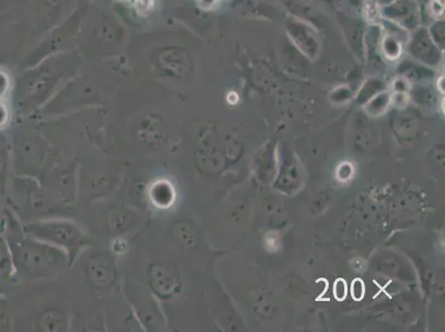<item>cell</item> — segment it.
<instances>
[{
    "instance_id": "cell-1",
    "label": "cell",
    "mask_w": 445,
    "mask_h": 332,
    "mask_svg": "<svg viewBox=\"0 0 445 332\" xmlns=\"http://www.w3.org/2000/svg\"><path fill=\"white\" fill-rule=\"evenodd\" d=\"M35 234L36 236L47 238L48 241L59 243L64 247H69L68 249H76L81 241L79 233L68 225H36Z\"/></svg>"
},
{
    "instance_id": "cell-2",
    "label": "cell",
    "mask_w": 445,
    "mask_h": 332,
    "mask_svg": "<svg viewBox=\"0 0 445 332\" xmlns=\"http://www.w3.org/2000/svg\"><path fill=\"white\" fill-rule=\"evenodd\" d=\"M348 288L347 283L342 278L337 279L334 285V296L339 301H344L347 297Z\"/></svg>"
},
{
    "instance_id": "cell-3",
    "label": "cell",
    "mask_w": 445,
    "mask_h": 332,
    "mask_svg": "<svg viewBox=\"0 0 445 332\" xmlns=\"http://www.w3.org/2000/svg\"><path fill=\"white\" fill-rule=\"evenodd\" d=\"M364 291H366V288H364V283L362 279H354L351 283V296L354 301H361L362 298L364 297Z\"/></svg>"
}]
</instances>
